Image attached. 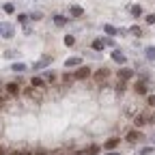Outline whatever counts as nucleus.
<instances>
[{
	"instance_id": "obj_14",
	"label": "nucleus",
	"mask_w": 155,
	"mask_h": 155,
	"mask_svg": "<svg viewBox=\"0 0 155 155\" xmlns=\"http://www.w3.org/2000/svg\"><path fill=\"white\" fill-rule=\"evenodd\" d=\"M7 93H9V95H17V93H19V86H17L15 82H11V84H7Z\"/></svg>"
},
{
	"instance_id": "obj_22",
	"label": "nucleus",
	"mask_w": 155,
	"mask_h": 155,
	"mask_svg": "<svg viewBox=\"0 0 155 155\" xmlns=\"http://www.w3.org/2000/svg\"><path fill=\"white\" fill-rule=\"evenodd\" d=\"M147 58L149 61H155V48H147Z\"/></svg>"
},
{
	"instance_id": "obj_8",
	"label": "nucleus",
	"mask_w": 155,
	"mask_h": 155,
	"mask_svg": "<svg viewBox=\"0 0 155 155\" xmlns=\"http://www.w3.org/2000/svg\"><path fill=\"white\" fill-rule=\"evenodd\" d=\"M112 61H116L119 65H123V63L127 61V58H125V56H123L121 52H116V50H114V52H112Z\"/></svg>"
},
{
	"instance_id": "obj_24",
	"label": "nucleus",
	"mask_w": 155,
	"mask_h": 155,
	"mask_svg": "<svg viewBox=\"0 0 155 155\" xmlns=\"http://www.w3.org/2000/svg\"><path fill=\"white\" fill-rule=\"evenodd\" d=\"M2 11H5V13H13V11H15V7H13L11 2H7V5L2 7Z\"/></svg>"
},
{
	"instance_id": "obj_21",
	"label": "nucleus",
	"mask_w": 155,
	"mask_h": 155,
	"mask_svg": "<svg viewBox=\"0 0 155 155\" xmlns=\"http://www.w3.org/2000/svg\"><path fill=\"white\" fill-rule=\"evenodd\" d=\"M93 50H97V52H99V50H104V41H101V39L93 41Z\"/></svg>"
},
{
	"instance_id": "obj_34",
	"label": "nucleus",
	"mask_w": 155,
	"mask_h": 155,
	"mask_svg": "<svg viewBox=\"0 0 155 155\" xmlns=\"http://www.w3.org/2000/svg\"><path fill=\"white\" fill-rule=\"evenodd\" d=\"M35 155H48V153H45V151H37Z\"/></svg>"
},
{
	"instance_id": "obj_20",
	"label": "nucleus",
	"mask_w": 155,
	"mask_h": 155,
	"mask_svg": "<svg viewBox=\"0 0 155 155\" xmlns=\"http://www.w3.org/2000/svg\"><path fill=\"white\" fill-rule=\"evenodd\" d=\"M125 91H127V86H125V82H123V80H121V82H119V84H116V93H119V95H123V93H125Z\"/></svg>"
},
{
	"instance_id": "obj_4",
	"label": "nucleus",
	"mask_w": 155,
	"mask_h": 155,
	"mask_svg": "<svg viewBox=\"0 0 155 155\" xmlns=\"http://www.w3.org/2000/svg\"><path fill=\"white\" fill-rule=\"evenodd\" d=\"M116 78H119V80H123V82H127L129 78H134V71H131V69H127V67H123L119 73H116Z\"/></svg>"
},
{
	"instance_id": "obj_19",
	"label": "nucleus",
	"mask_w": 155,
	"mask_h": 155,
	"mask_svg": "<svg viewBox=\"0 0 155 155\" xmlns=\"http://www.w3.org/2000/svg\"><path fill=\"white\" fill-rule=\"evenodd\" d=\"M131 15H134V17H140V15H142V7L134 5V7H131Z\"/></svg>"
},
{
	"instance_id": "obj_32",
	"label": "nucleus",
	"mask_w": 155,
	"mask_h": 155,
	"mask_svg": "<svg viewBox=\"0 0 155 155\" xmlns=\"http://www.w3.org/2000/svg\"><path fill=\"white\" fill-rule=\"evenodd\" d=\"M11 155H28V151H17V153H11Z\"/></svg>"
},
{
	"instance_id": "obj_11",
	"label": "nucleus",
	"mask_w": 155,
	"mask_h": 155,
	"mask_svg": "<svg viewBox=\"0 0 155 155\" xmlns=\"http://www.w3.org/2000/svg\"><path fill=\"white\" fill-rule=\"evenodd\" d=\"M99 153H101V147H97V144H91L86 149V155H99Z\"/></svg>"
},
{
	"instance_id": "obj_27",
	"label": "nucleus",
	"mask_w": 155,
	"mask_h": 155,
	"mask_svg": "<svg viewBox=\"0 0 155 155\" xmlns=\"http://www.w3.org/2000/svg\"><path fill=\"white\" fill-rule=\"evenodd\" d=\"M106 32H108V35H116V28H114V26H106Z\"/></svg>"
},
{
	"instance_id": "obj_28",
	"label": "nucleus",
	"mask_w": 155,
	"mask_h": 155,
	"mask_svg": "<svg viewBox=\"0 0 155 155\" xmlns=\"http://www.w3.org/2000/svg\"><path fill=\"white\" fill-rule=\"evenodd\" d=\"M24 95H26V97H35V91H32V88H24Z\"/></svg>"
},
{
	"instance_id": "obj_10",
	"label": "nucleus",
	"mask_w": 155,
	"mask_h": 155,
	"mask_svg": "<svg viewBox=\"0 0 155 155\" xmlns=\"http://www.w3.org/2000/svg\"><path fill=\"white\" fill-rule=\"evenodd\" d=\"M114 147H119V138H110V140L104 144V149H108V151H112Z\"/></svg>"
},
{
	"instance_id": "obj_25",
	"label": "nucleus",
	"mask_w": 155,
	"mask_h": 155,
	"mask_svg": "<svg viewBox=\"0 0 155 155\" xmlns=\"http://www.w3.org/2000/svg\"><path fill=\"white\" fill-rule=\"evenodd\" d=\"M147 104H149L151 108H155V95H149V97H147Z\"/></svg>"
},
{
	"instance_id": "obj_9",
	"label": "nucleus",
	"mask_w": 155,
	"mask_h": 155,
	"mask_svg": "<svg viewBox=\"0 0 155 155\" xmlns=\"http://www.w3.org/2000/svg\"><path fill=\"white\" fill-rule=\"evenodd\" d=\"M80 63H82V58H80V56H71V58H69V61H67L65 65H67V67H78Z\"/></svg>"
},
{
	"instance_id": "obj_5",
	"label": "nucleus",
	"mask_w": 155,
	"mask_h": 155,
	"mask_svg": "<svg viewBox=\"0 0 155 155\" xmlns=\"http://www.w3.org/2000/svg\"><path fill=\"white\" fill-rule=\"evenodd\" d=\"M134 91L138 93V95H147V80H138L134 84Z\"/></svg>"
},
{
	"instance_id": "obj_26",
	"label": "nucleus",
	"mask_w": 155,
	"mask_h": 155,
	"mask_svg": "<svg viewBox=\"0 0 155 155\" xmlns=\"http://www.w3.org/2000/svg\"><path fill=\"white\" fill-rule=\"evenodd\" d=\"M131 32H134V35H136V37H140V35H142V30H140V28H138V26H131Z\"/></svg>"
},
{
	"instance_id": "obj_30",
	"label": "nucleus",
	"mask_w": 155,
	"mask_h": 155,
	"mask_svg": "<svg viewBox=\"0 0 155 155\" xmlns=\"http://www.w3.org/2000/svg\"><path fill=\"white\" fill-rule=\"evenodd\" d=\"M147 22L149 24H155V15H147Z\"/></svg>"
},
{
	"instance_id": "obj_23",
	"label": "nucleus",
	"mask_w": 155,
	"mask_h": 155,
	"mask_svg": "<svg viewBox=\"0 0 155 155\" xmlns=\"http://www.w3.org/2000/svg\"><path fill=\"white\" fill-rule=\"evenodd\" d=\"M73 80H75V78H73L71 73H65V75H63V82H65V84H71Z\"/></svg>"
},
{
	"instance_id": "obj_17",
	"label": "nucleus",
	"mask_w": 155,
	"mask_h": 155,
	"mask_svg": "<svg viewBox=\"0 0 155 155\" xmlns=\"http://www.w3.org/2000/svg\"><path fill=\"white\" fill-rule=\"evenodd\" d=\"M65 45H67V48H73V45H75V37H73V35H67V37H65Z\"/></svg>"
},
{
	"instance_id": "obj_12",
	"label": "nucleus",
	"mask_w": 155,
	"mask_h": 155,
	"mask_svg": "<svg viewBox=\"0 0 155 155\" xmlns=\"http://www.w3.org/2000/svg\"><path fill=\"white\" fill-rule=\"evenodd\" d=\"M32 86L35 88H45V80L43 78H32Z\"/></svg>"
},
{
	"instance_id": "obj_2",
	"label": "nucleus",
	"mask_w": 155,
	"mask_h": 155,
	"mask_svg": "<svg viewBox=\"0 0 155 155\" xmlns=\"http://www.w3.org/2000/svg\"><path fill=\"white\" fill-rule=\"evenodd\" d=\"M140 140H144L142 131H138V129H129L127 131V142H140Z\"/></svg>"
},
{
	"instance_id": "obj_1",
	"label": "nucleus",
	"mask_w": 155,
	"mask_h": 155,
	"mask_svg": "<svg viewBox=\"0 0 155 155\" xmlns=\"http://www.w3.org/2000/svg\"><path fill=\"white\" fill-rule=\"evenodd\" d=\"M93 78H95V82H97V84H104V82L108 80V78H110V69H108V67H101V69H97Z\"/></svg>"
},
{
	"instance_id": "obj_15",
	"label": "nucleus",
	"mask_w": 155,
	"mask_h": 155,
	"mask_svg": "<svg viewBox=\"0 0 155 155\" xmlns=\"http://www.w3.org/2000/svg\"><path fill=\"white\" fill-rule=\"evenodd\" d=\"M69 11H71V15H73V17H80V15L84 13V9H82V7H78V5H73Z\"/></svg>"
},
{
	"instance_id": "obj_18",
	"label": "nucleus",
	"mask_w": 155,
	"mask_h": 155,
	"mask_svg": "<svg viewBox=\"0 0 155 155\" xmlns=\"http://www.w3.org/2000/svg\"><path fill=\"white\" fill-rule=\"evenodd\" d=\"M11 69L19 73V71H26V65H24V63H13V65H11Z\"/></svg>"
},
{
	"instance_id": "obj_6",
	"label": "nucleus",
	"mask_w": 155,
	"mask_h": 155,
	"mask_svg": "<svg viewBox=\"0 0 155 155\" xmlns=\"http://www.w3.org/2000/svg\"><path fill=\"white\" fill-rule=\"evenodd\" d=\"M52 63V56H43L41 58V61H39V63H35V69H41V67H48Z\"/></svg>"
},
{
	"instance_id": "obj_31",
	"label": "nucleus",
	"mask_w": 155,
	"mask_h": 155,
	"mask_svg": "<svg viewBox=\"0 0 155 155\" xmlns=\"http://www.w3.org/2000/svg\"><path fill=\"white\" fill-rule=\"evenodd\" d=\"M147 123H155V112H153L151 116H147Z\"/></svg>"
},
{
	"instance_id": "obj_16",
	"label": "nucleus",
	"mask_w": 155,
	"mask_h": 155,
	"mask_svg": "<svg viewBox=\"0 0 155 155\" xmlns=\"http://www.w3.org/2000/svg\"><path fill=\"white\" fill-rule=\"evenodd\" d=\"M54 24H56V26H65V24H67V17H63V15H54Z\"/></svg>"
},
{
	"instance_id": "obj_13",
	"label": "nucleus",
	"mask_w": 155,
	"mask_h": 155,
	"mask_svg": "<svg viewBox=\"0 0 155 155\" xmlns=\"http://www.w3.org/2000/svg\"><path fill=\"white\" fill-rule=\"evenodd\" d=\"M134 123H136V127H142V125H147V114H138Z\"/></svg>"
},
{
	"instance_id": "obj_35",
	"label": "nucleus",
	"mask_w": 155,
	"mask_h": 155,
	"mask_svg": "<svg viewBox=\"0 0 155 155\" xmlns=\"http://www.w3.org/2000/svg\"><path fill=\"white\" fill-rule=\"evenodd\" d=\"M0 155H5V149H2V147H0Z\"/></svg>"
},
{
	"instance_id": "obj_33",
	"label": "nucleus",
	"mask_w": 155,
	"mask_h": 155,
	"mask_svg": "<svg viewBox=\"0 0 155 155\" xmlns=\"http://www.w3.org/2000/svg\"><path fill=\"white\" fill-rule=\"evenodd\" d=\"M73 155H86V151H75Z\"/></svg>"
},
{
	"instance_id": "obj_7",
	"label": "nucleus",
	"mask_w": 155,
	"mask_h": 155,
	"mask_svg": "<svg viewBox=\"0 0 155 155\" xmlns=\"http://www.w3.org/2000/svg\"><path fill=\"white\" fill-rule=\"evenodd\" d=\"M0 35L2 37H13V28L7 26V24H0Z\"/></svg>"
},
{
	"instance_id": "obj_3",
	"label": "nucleus",
	"mask_w": 155,
	"mask_h": 155,
	"mask_svg": "<svg viewBox=\"0 0 155 155\" xmlns=\"http://www.w3.org/2000/svg\"><path fill=\"white\" fill-rule=\"evenodd\" d=\"M93 75V71H91V67H80V69H78L75 71V80H86V78H91Z\"/></svg>"
},
{
	"instance_id": "obj_29",
	"label": "nucleus",
	"mask_w": 155,
	"mask_h": 155,
	"mask_svg": "<svg viewBox=\"0 0 155 155\" xmlns=\"http://www.w3.org/2000/svg\"><path fill=\"white\" fill-rule=\"evenodd\" d=\"M17 19H19V24H26V22H28V15H19Z\"/></svg>"
}]
</instances>
